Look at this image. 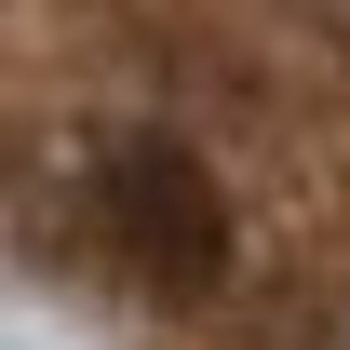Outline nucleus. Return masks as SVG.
I'll return each instance as SVG.
<instances>
[{
	"label": "nucleus",
	"instance_id": "nucleus-1",
	"mask_svg": "<svg viewBox=\"0 0 350 350\" xmlns=\"http://www.w3.org/2000/svg\"><path fill=\"white\" fill-rule=\"evenodd\" d=\"M81 216H94V256L148 283V297H216L229 283V189L189 135H108L81 175Z\"/></svg>",
	"mask_w": 350,
	"mask_h": 350
},
{
	"label": "nucleus",
	"instance_id": "nucleus-2",
	"mask_svg": "<svg viewBox=\"0 0 350 350\" xmlns=\"http://www.w3.org/2000/svg\"><path fill=\"white\" fill-rule=\"evenodd\" d=\"M337 14H350V0H337Z\"/></svg>",
	"mask_w": 350,
	"mask_h": 350
}]
</instances>
